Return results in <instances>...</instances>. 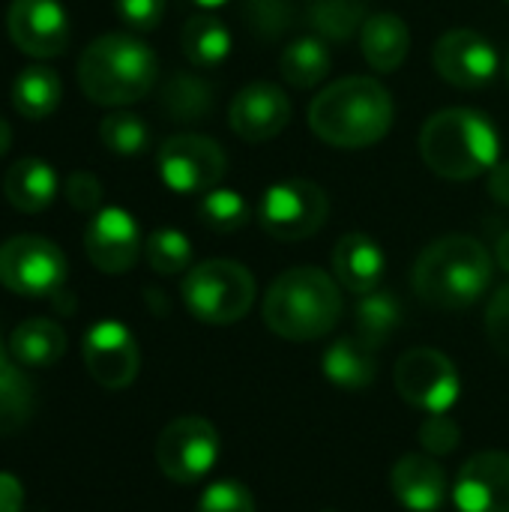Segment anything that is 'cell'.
<instances>
[{"mask_svg":"<svg viewBox=\"0 0 509 512\" xmlns=\"http://www.w3.org/2000/svg\"><path fill=\"white\" fill-rule=\"evenodd\" d=\"M309 129L330 147L363 150L375 147L396 120L390 90L369 75H348L327 84L309 102Z\"/></svg>","mask_w":509,"mask_h":512,"instance_id":"6da1fadb","label":"cell"},{"mask_svg":"<svg viewBox=\"0 0 509 512\" xmlns=\"http://www.w3.org/2000/svg\"><path fill=\"white\" fill-rule=\"evenodd\" d=\"M495 258L471 234H447L429 243L414 264L417 297L444 312L471 309L492 285Z\"/></svg>","mask_w":509,"mask_h":512,"instance_id":"7a4b0ae2","label":"cell"},{"mask_svg":"<svg viewBox=\"0 0 509 512\" xmlns=\"http://www.w3.org/2000/svg\"><path fill=\"white\" fill-rule=\"evenodd\" d=\"M420 156L444 180H477L501 162V132L477 108H444L423 123Z\"/></svg>","mask_w":509,"mask_h":512,"instance_id":"3957f363","label":"cell"},{"mask_svg":"<svg viewBox=\"0 0 509 512\" xmlns=\"http://www.w3.org/2000/svg\"><path fill=\"white\" fill-rule=\"evenodd\" d=\"M261 315L279 339H324L342 318L339 282L318 267H291L270 282Z\"/></svg>","mask_w":509,"mask_h":512,"instance_id":"277c9868","label":"cell"},{"mask_svg":"<svg viewBox=\"0 0 509 512\" xmlns=\"http://www.w3.org/2000/svg\"><path fill=\"white\" fill-rule=\"evenodd\" d=\"M159 78L153 48L132 33H105L78 57L81 93L105 108H123L144 99Z\"/></svg>","mask_w":509,"mask_h":512,"instance_id":"5b68a950","label":"cell"},{"mask_svg":"<svg viewBox=\"0 0 509 512\" xmlns=\"http://www.w3.org/2000/svg\"><path fill=\"white\" fill-rule=\"evenodd\" d=\"M180 294L192 318L210 327H228L249 315L258 285L252 270L240 261L210 258L189 267Z\"/></svg>","mask_w":509,"mask_h":512,"instance_id":"8992f818","label":"cell"},{"mask_svg":"<svg viewBox=\"0 0 509 512\" xmlns=\"http://www.w3.org/2000/svg\"><path fill=\"white\" fill-rule=\"evenodd\" d=\"M258 225L282 243H300L318 234L330 219V198L312 180H279L264 189L258 204Z\"/></svg>","mask_w":509,"mask_h":512,"instance_id":"52a82bcc","label":"cell"},{"mask_svg":"<svg viewBox=\"0 0 509 512\" xmlns=\"http://www.w3.org/2000/svg\"><path fill=\"white\" fill-rule=\"evenodd\" d=\"M66 255L39 234H18L0 246V285L18 297H57L66 288Z\"/></svg>","mask_w":509,"mask_h":512,"instance_id":"ba28073f","label":"cell"},{"mask_svg":"<svg viewBox=\"0 0 509 512\" xmlns=\"http://www.w3.org/2000/svg\"><path fill=\"white\" fill-rule=\"evenodd\" d=\"M219 450H222V441H219L216 426L204 417L189 414V417L171 420L159 432L156 465L168 480L180 486H192L213 471Z\"/></svg>","mask_w":509,"mask_h":512,"instance_id":"9c48e42d","label":"cell"},{"mask_svg":"<svg viewBox=\"0 0 509 512\" xmlns=\"http://www.w3.org/2000/svg\"><path fill=\"white\" fill-rule=\"evenodd\" d=\"M228 171V156L219 141L183 132L159 147V177L177 195H204L219 186Z\"/></svg>","mask_w":509,"mask_h":512,"instance_id":"30bf717a","label":"cell"},{"mask_svg":"<svg viewBox=\"0 0 509 512\" xmlns=\"http://www.w3.org/2000/svg\"><path fill=\"white\" fill-rule=\"evenodd\" d=\"M393 381L399 396L426 414H447L462 396V378L453 360L435 348L405 351L396 360Z\"/></svg>","mask_w":509,"mask_h":512,"instance_id":"8fae6325","label":"cell"},{"mask_svg":"<svg viewBox=\"0 0 509 512\" xmlns=\"http://www.w3.org/2000/svg\"><path fill=\"white\" fill-rule=\"evenodd\" d=\"M435 72L459 90H483L501 72V54L489 36L471 27H453L432 48Z\"/></svg>","mask_w":509,"mask_h":512,"instance_id":"7c38bea8","label":"cell"},{"mask_svg":"<svg viewBox=\"0 0 509 512\" xmlns=\"http://www.w3.org/2000/svg\"><path fill=\"white\" fill-rule=\"evenodd\" d=\"M87 375L105 390H123L138 378L141 351L132 330L120 321H96L81 342Z\"/></svg>","mask_w":509,"mask_h":512,"instance_id":"4fadbf2b","label":"cell"},{"mask_svg":"<svg viewBox=\"0 0 509 512\" xmlns=\"http://www.w3.org/2000/svg\"><path fill=\"white\" fill-rule=\"evenodd\" d=\"M6 33L27 57L51 60L69 45V15L57 0H12L6 9Z\"/></svg>","mask_w":509,"mask_h":512,"instance_id":"5bb4252c","label":"cell"},{"mask_svg":"<svg viewBox=\"0 0 509 512\" xmlns=\"http://www.w3.org/2000/svg\"><path fill=\"white\" fill-rule=\"evenodd\" d=\"M84 252L99 273L120 276L141 255V228L123 207H99L84 228Z\"/></svg>","mask_w":509,"mask_h":512,"instance_id":"9a60e30c","label":"cell"},{"mask_svg":"<svg viewBox=\"0 0 509 512\" xmlns=\"http://www.w3.org/2000/svg\"><path fill=\"white\" fill-rule=\"evenodd\" d=\"M291 99L288 93L273 81H252L228 105V123L237 138L249 144H264L285 132L291 123Z\"/></svg>","mask_w":509,"mask_h":512,"instance_id":"2e32d148","label":"cell"},{"mask_svg":"<svg viewBox=\"0 0 509 512\" xmlns=\"http://www.w3.org/2000/svg\"><path fill=\"white\" fill-rule=\"evenodd\" d=\"M453 504L459 512H509V453L471 456L456 477Z\"/></svg>","mask_w":509,"mask_h":512,"instance_id":"e0dca14e","label":"cell"},{"mask_svg":"<svg viewBox=\"0 0 509 512\" xmlns=\"http://www.w3.org/2000/svg\"><path fill=\"white\" fill-rule=\"evenodd\" d=\"M390 489L408 512H438L447 501V474L429 453H408L390 471Z\"/></svg>","mask_w":509,"mask_h":512,"instance_id":"ac0fdd59","label":"cell"},{"mask_svg":"<svg viewBox=\"0 0 509 512\" xmlns=\"http://www.w3.org/2000/svg\"><path fill=\"white\" fill-rule=\"evenodd\" d=\"M330 267H333V279L345 291L360 297L381 288L387 273V255L378 246V240H372L363 231H351L336 240L330 252Z\"/></svg>","mask_w":509,"mask_h":512,"instance_id":"d6986e66","label":"cell"},{"mask_svg":"<svg viewBox=\"0 0 509 512\" xmlns=\"http://www.w3.org/2000/svg\"><path fill=\"white\" fill-rule=\"evenodd\" d=\"M411 51V30L396 12H372L360 30V54L375 72H396Z\"/></svg>","mask_w":509,"mask_h":512,"instance_id":"ffe728a7","label":"cell"},{"mask_svg":"<svg viewBox=\"0 0 509 512\" xmlns=\"http://www.w3.org/2000/svg\"><path fill=\"white\" fill-rule=\"evenodd\" d=\"M3 195L21 213H42L57 195V174L45 159L24 156L6 171Z\"/></svg>","mask_w":509,"mask_h":512,"instance_id":"44dd1931","label":"cell"},{"mask_svg":"<svg viewBox=\"0 0 509 512\" xmlns=\"http://www.w3.org/2000/svg\"><path fill=\"white\" fill-rule=\"evenodd\" d=\"M321 369H324V378L339 390H366L372 387L378 375L375 348H369L357 336H342L324 351Z\"/></svg>","mask_w":509,"mask_h":512,"instance_id":"7402d4cb","label":"cell"},{"mask_svg":"<svg viewBox=\"0 0 509 512\" xmlns=\"http://www.w3.org/2000/svg\"><path fill=\"white\" fill-rule=\"evenodd\" d=\"M9 354L27 369L54 366L66 354V333L48 318H27L9 336Z\"/></svg>","mask_w":509,"mask_h":512,"instance_id":"603a6c76","label":"cell"},{"mask_svg":"<svg viewBox=\"0 0 509 512\" xmlns=\"http://www.w3.org/2000/svg\"><path fill=\"white\" fill-rule=\"evenodd\" d=\"M333 69V54H330V42L309 33V36H297L279 57V72L282 78L297 87V90H312L318 84L327 81Z\"/></svg>","mask_w":509,"mask_h":512,"instance_id":"cb8c5ba5","label":"cell"},{"mask_svg":"<svg viewBox=\"0 0 509 512\" xmlns=\"http://www.w3.org/2000/svg\"><path fill=\"white\" fill-rule=\"evenodd\" d=\"M63 96V81L51 66H24L12 81V108L24 120H45L57 111Z\"/></svg>","mask_w":509,"mask_h":512,"instance_id":"d4e9b609","label":"cell"},{"mask_svg":"<svg viewBox=\"0 0 509 512\" xmlns=\"http://www.w3.org/2000/svg\"><path fill=\"white\" fill-rule=\"evenodd\" d=\"M180 45H183V54H186V60L192 66H198V69H216V66H222L231 57L234 36L225 27V21H219L216 15H207L204 12V15H192L183 24Z\"/></svg>","mask_w":509,"mask_h":512,"instance_id":"484cf974","label":"cell"},{"mask_svg":"<svg viewBox=\"0 0 509 512\" xmlns=\"http://www.w3.org/2000/svg\"><path fill=\"white\" fill-rule=\"evenodd\" d=\"M402 324V303L396 294L390 291H369L360 294L357 306H354V336L363 339L369 348H381L384 342L393 339V333Z\"/></svg>","mask_w":509,"mask_h":512,"instance_id":"4316f807","label":"cell"},{"mask_svg":"<svg viewBox=\"0 0 509 512\" xmlns=\"http://www.w3.org/2000/svg\"><path fill=\"white\" fill-rule=\"evenodd\" d=\"M213 108V87L192 72H177L162 87V111L177 123H198Z\"/></svg>","mask_w":509,"mask_h":512,"instance_id":"83f0119b","label":"cell"},{"mask_svg":"<svg viewBox=\"0 0 509 512\" xmlns=\"http://www.w3.org/2000/svg\"><path fill=\"white\" fill-rule=\"evenodd\" d=\"M369 15L372 12L363 0H312L309 6V24L315 36L327 42H348L351 36H360Z\"/></svg>","mask_w":509,"mask_h":512,"instance_id":"f1b7e54d","label":"cell"},{"mask_svg":"<svg viewBox=\"0 0 509 512\" xmlns=\"http://www.w3.org/2000/svg\"><path fill=\"white\" fill-rule=\"evenodd\" d=\"M33 417V384L6 357L0 360V438L15 435Z\"/></svg>","mask_w":509,"mask_h":512,"instance_id":"f546056e","label":"cell"},{"mask_svg":"<svg viewBox=\"0 0 509 512\" xmlns=\"http://www.w3.org/2000/svg\"><path fill=\"white\" fill-rule=\"evenodd\" d=\"M198 219L210 228V231H219V234H234L240 228L249 225L252 219V210L246 204V198L234 189H225V186H216L210 192L201 195L198 201Z\"/></svg>","mask_w":509,"mask_h":512,"instance_id":"4dcf8cb0","label":"cell"},{"mask_svg":"<svg viewBox=\"0 0 509 512\" xmlns=\"http://www.w3.org/2000/svg\"><path fill=\"white\" fill-rule=\"evenodd\" d=\"M144 255L150 270L159 276H180L192 267V243L177 228H156L144 243Z\"/></svg>","mask_w":509,"mask_h":512,"instance_id":"1f68e13d","label":"cell"},{"mask_svg":"<svg viewBox=\"0 0 509 512\" xmlns=\"http://www.w3.org/2000/svg\"><path fill=\"white\" fill-rule=\"evenodd\" d=\"M99 138L117 156H138L150 144V129L138 114L120 108V111H111L99 123Z\"/></svg>","mask_w":509,"mask_h":512,"instance_id":"d6a6232c","label":"cell"},{"mask_svg":"<svg viewBox=\"0 0 509 512\" xmlns=\"http://www.w3.org/2000/svg\"><path fill=\"white\" fill-rule=\"evenodd\" d=\"M243 15H246V24H249L252 33L273 39V36H279V33H285L291 27L294 6L288 0H246Z\"/></svg>","mask_w":509,"mask_h":512,"instance_id":"836d02e7","label":"cell"},{"mask_svg":"<svg viewBox=\"0 0 509 512\" xmlns=\"http://www.w3.org/2000/svg\"><path fill=\"white\" fill-rule=\"evenodd\" d=\"M195 512H255V501H252V492L243 483L219 480V483H210L201 492Z\"/></svg>","mask_w":509,"mask_h":512,"instance_id":"e575fe53","label":"cell"},{"mask_svg":"<svg viewBox=\"0 0 509 512\" xmlns=\"http://www.w3.org/2000/svg\"><path fill=\"white\" fill-rule=\"evenodd\" d=\"M417 438L423 444V453H429V456L438 459V456H447V453H453L459 447L462 429H459V423L450 414H429L423 420Z\"/></svg>","mask_w":509,"mask_h":512,"instance_id":"d590c367","label":"cell"},{"mask_svg":"<svg viewBox=\"0 0 509 512\" xmlns=\"http://www.w3.org/2000/svg\"><path fill=\"white\" fill-rule=\"evenodd\" d=\"M114 9L117 18L138 33L156 30L165 18V0H114Z\"/></svg>","mask_w":509,"mask_h":512,"instance_id":"8d00e7d4","label":"cell"},{"mask_svg":"<svg viewBox=\"0 0 509 512\" xmlns=\"http://www.w3.org/2000/svg\"><path fill=\"white\" fill-rule=\"evenodd\" d=\"M486 336L501 357H509V282L486 306Z\"/></svg>","mask_w":509,"mask_h":512,"instance_id":"74e56055","label":"cell"},{"mask_svg":"<svg viewBox=\"0 0 509 512\" xmlns=\"http://www.w3.org/2000/svg\"><path fill=\"white\" fill-rule=\"evenodd\" d=\"M66 201L78 213H96L102 204V183L90 171H72L66 177Z\"/></svg>","mask_w":509,"mask_h":512,"instance_id":"f35d334b","label":"cell"},{"mask_svg":"<svg viewBox=\"0 0 509 512\" xmlns=\"http://www.w3.org/2000/svg\"><path fill=\"white\" fill-rule=\"evenodd\" d=\"M486 186L492 201H498L501 207H509V159H501L489 174H486Z\"/></svg>","mask_w":509,"mask_h":512,"instance_id":"ab89813d","label":"cell"},{"mask_svg":"<svg viewBox=\"0 0 509 512\" xmlns=\"http://www.w3.org/2000/svg\"><path fill=\"white\" fill-rule=\"evenodd\" d=\"M24 489L12 474H0V512H21Z\"/></svg>","mask_w":509,"mask_h":512,"instance_id":"60d3db41","label":"cell"},{"mask_svg":"<svg viewBox=\"0 0 509 512\" xmlns=\"http://www.w3.org/2000/svg\"><path fill=\"white\" fill-rule=\"evenodd\" d=\"M495 264L509 276V231L501 234V240H498V246H495Z\"/></svg>","mask_w":509,"mask_h":512,"instance_id":"b9f144b4","label":"cell"},{"mask_svg":"<svg viewBox=\"0 0 509 512\" xmlns=\"http://www.w3.org/2000/svg\"><path fill=\"white\" fill-rule=\"evenodd\" d=\"M9 144H12V126L0 117V156L9 150Z\"/></svg>","mask_w":509,"mask_h":512,"instance_id":"7bdbcfd3","label":"cell"},{"mask_svg":"<svg viewBox=\"0 0 509 512\" xmlns=\"http://www.w3.org/2000/svg\"><path fill=\"white\" fill-rule=\"evenodd\" d=\"M195 6H201V9H219V6H225V3H231V0H192Z\"/></svg>","mask_w":509,"mask_h":512,"instance_id":"ee69618b","label":"cell"},{"mask_svg":"<svg viewBox=\"0 0 509 512\" xmlns=\"http://www.w3.org/2000/svg\"><path fill=\"white\" fill-rule=\"evenodd\" d=\"M6 357H12V354H9V348H3V339H0V360H6Z\"/></svg>","mask_w":509,"mask_h":512,"instance_id":"f6af8a7d","label":"cell"},{"mask_svg":"<svg viewBox=\"0 0 509 512\" xmlns=\"http://www.w3.org/2000/svg\"><path fill=\"white\" fill-rule=\"evenodd\" d=\"M507 84H509V54H507Z\"/></svg>","mask_w":509,"mask_h":512,"instance_id":"bcb514c9","label":"cell"},{"mask_svg":"<svg viewBox=\"0 0 509 512\" xmlns=\"http://www.w3.org/2000/svg\"><path fill=\"white\" fill-rule=\"evenodd\" d=\"M324 512H336V510H324Z\"/></svg>","mask_w":509,"mask_h":512,"instance_id":"7dc6e473","label":"cell"},{"mask_svg":"<svg viewBox=\"0 0 509 512\" xmlns=\"http://www.w3.org/2000/svg\"><path fill=\"white\" fill-rule=\"evenodd\" d=\"M507 3H509V0H507Z\"/></svg>","mask_w":509,"mask_h":512,"instance_id":"c3c4849f","label":"cell"}]
</instances>
